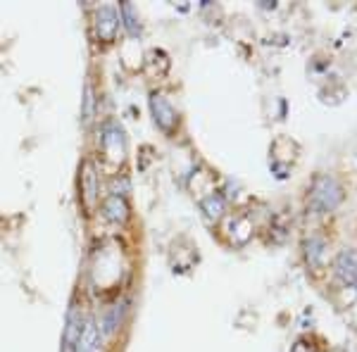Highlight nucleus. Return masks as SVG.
Segmentation results:
<instances>
[{"label": "nucleus", "mask_w": 357, "mask_h": 352, "mask_svg": "<svg viewBox=\"0 0 357 352\" xmlns=\"http://www.w3.org/2000/svg\"><path fill=\"white\" fill-rule=\"evenodd\" d=\"M341 200H343V188L336 178L329 174L314 178L312 190H310V207H312L314 212L336 210V207L341 205Z\"/></svg>", "instance_id": "1"}, {"label": "nucleus", "mask_w": 357, "mask_h": 352, "mask_svg": "<svg viewBox=\"0 0 357 352\" xmlns=\"http://www.w3.org/2000/svg\"><path fill=\"white\" fill-rule=\"evenodd\" d=\"M100 148L112 162H122L126 155V134L117 119H107L100 129Z\"/></svg>", "instance_id": "2"}, {"label": "nucleus", "mask_w": 357, "mask_h": 352, "mask_svg": "<svg viewBox=\"0 0 357 352\" xmlns=\"http://www.w3.org/2000/svg\"><path fill=\"white\" fill-rule=\"evenodd\" d=\"M119 26H122V22H119V13L112 8V5H102V8L96 10V36H98V41L112 43L114 38H117Z\"/></svg>", "instance_id": "3"}, {"label": "nucleus", "mask_w": 357, "mask_h": 352, "mask_svg": "<svg viewBox=\"0 0 357 352\" xmlns=\"http://www.w3.org/2000/svg\"><path fill=\"white\" fill-rule=\"evenodd\" d=\"M151 112H153L155 124H158L165 134H172V131L176 129L178 114L162 93H151Z\"/></svg>", "instance_id": "4"}, {"label": "nucleus", "mask_w": 357, "mask_h": 352, "mask_svg": "<svg viewBox=\"0 0 357 352\" xmlns=\"http://www.w3.org/2000/svg\"><path fill=\"white\" fill-rule=\"evenodd\" d=\"M84 331V316H82V307L77 305V300H72L67 312V321H65V336H62V352H74L79 345V338H82Z\"/></svg>", "instance_id": "5"}, {"label": "nucleus", "mask_w": 357, "mask_h": 352, "mask_svg": "<svg viewBox=\"0 0 357 352\" xmlns=\"http://www.w3.org/2000/svg\"><path fill=\"white\" fill-rule=\"evenodd\" d=\"M336 276L345 286H357V250H341L333 262Z\"/></svg>", "instance_id": "6"}, {"label": "nucleus", "mask_w": 357, "mask_h": 352, "mask_svg": "<svg viewBox=\"0 0 357 352\" xmlns=\"http://www.w3.org/2000/svg\"><path fill=\"white\" fill-rule=\"evenodd\" d=\"M82 193L86 207H93L98 203V174L91 160H86L82 164Z\"/></svg>", "instance_id": "7"}, {"label": "nucleus", "mask_w": 357, "mask_h": 352, "mask_svg": "<svg viewBox=\"0 0 357 352\" xmlns=\"http://www.w3.org/2000/svg\"><path fill=\"white\" fill-rule=\"evenodd\" d=\"M102 217L112 224H124L129 219V203L122 195H107L102 203Z\"/></svg>", "instance_id": "8"}, {"label": "nucleus", "mask_w": 357, "mask_h": 352, "mask_svg": "<svg viewBox=\"0 0 357 352\" xmlns=\"http://www.w3.org/2000/svg\"><path fill=\"white\" fill-rule=\"evenodd\" d=\"M74 352H100V328H98L93 316L84 321L82 338H79V345Z\"/></svg>", "instance_id": "9"}, {"label": "nucleus", "mask_w": 357, "mask_h": 352, "mask_svg": "<svg viewBox=\"0 0 357 352\" xmlns=\"http://www.w3.org/2000/svg\"><path fill=\"white\" fill-rule=\"evenodd\" d=\"M124 309H126V300H119V303H114L105 309V314H102V326H100V331L105 333V336H112L119 328Z\"/></svg>", "instance_id": "10"}, {"label": "nucleus", "mask_w": 357, "mask_h": 352, "mask_svg": "<svg viewBox=\"0 0 357 352\" xmlns=\"http://www.w3.org/2000/svg\"><path fill=\"white\" fill-rule=\"evenodd\" d=\"M119 22L126 29L129 36H138L141 33V22H138V13L131 3H119Z\"/></svg>", "instance_id": "11"}, {"label": "nucleus", "mask_w": 357, "mask_h": 352, "mask_svg": "<svg viewBox=\"0 0 357 352\" xmlns=\"http://www.w3.org/2000/svg\"><path fill=\"white\" fill-rule=\"evenodd\" d=\"M200 207H203V212L210 219H220L224 215V207H227V203H224V198L220 193H210L207 198L200 200Z\"/></svg>", "instance_id": "12"}, {"label": "nucleus", "mask_w": 357, "mask_h": 352, "mask_svg": "<svg viewBox=\"0 0 357 352\" xmlns=\"http://www.w3.org/2000/svg\"><path fill=\"white\" fill-rule=\"evenodd\" d=\"M93 105H96L93 91H91V86H86V91H84V109H82V117H84L86 126H89L91 119H93Z\"/></svg>", "instance_id": "13"}, {"label": "nucleus", "mask_w": 357, "mask_h": 352, "mask_svg": "<svg viewBox=\"0 0 357 352\" xmlns=\"http://www.w3.org/2000/svg\"><path fill=\"white\" fill-rule=\"evenodd\" d=\"M321 255H324V240H321V238H310V243H307V259L312 264H319Z\"/></svg>", "instance_id": "14"}, {"label": "nucleus", "mask_w": 357, "mask_h": 352, "mask_svg": "<svg viewBox=\"0 0 357 352\" xmlns=\"http://www.w3.org/2000/svg\"><path fill=\"white\" fill-rule=\"evenodd\" d=\"M291 352H319V350H317L312 343H307V340H298Z\"/></svg>", "instance_id": "15"}, {"label": "nucleus", "mask_w": 357, "mask_h": 352, "mask_svg": "<svg viewBox=\"0 0 357 352\" xmlns=\"http://www.w3.org/2000/svg\"><path fill=\"white\" fill-rule=\"evenodd\" d=\"M355 155H357V148H355Z\"/></svg>", "instance_id": "16"}]
</instances>
